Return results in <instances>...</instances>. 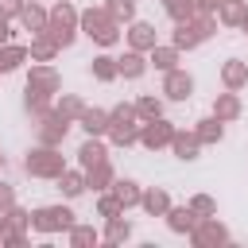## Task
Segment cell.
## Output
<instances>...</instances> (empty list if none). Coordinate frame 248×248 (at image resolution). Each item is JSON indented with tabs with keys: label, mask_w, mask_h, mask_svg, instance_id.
Here are the masks:
<instances>
[{
	"label": "cell",
	"mask_w": 248,
	"mask_h": 248,
	"mask_svg": "<svg viewBox=\"0 0 248 248\" xmlns=\"http://www.w3.org/2000/svg\"><path fill=\"white\" fill-rule=\"evenodd\" d=\"M155 43H159V39H155V27H151V23H143V19H132V27H128V46L147 54Z\"/></svg>",
	"instance_id": "obj_15"
},
{
	"label": "cell",
	"mask_w": 248,
	"mask_h": 248,
	"mask_svg": "<svg viewBox=\"0 0 248 248\" xmlns=\"http://www.w3.org/2000/svg\"><path fill=\"white\" fill-rule=\"evenodd\" d=\"M116 66H120V78H143V70H147L151 62H147L143 50H132V46H128V50L116 58Z\"/></svg>",
	"instance_id": "obj_19"
},
{
	"label": "cell",
	"mask_w": 248,
	"mask_h": 248,
	"mask_svg": "<svg viewBox=\"0 0 248 248\" xmlns=\"http://www.w3.org/2000/svg\"><path fill=\"white\" fill-rule=\"evenodd\" d=\"M244 16H248V0H221V8H217V23H225V27H240Z\"/></svg>",
	"instance_id": "obj_23"
},
{
	"label": "cell",
	"mask_w": 248,
	"mask_h": 248,
	"mask_svg": "<svg viewBox=\"0 0 248 248\" xmlns=\"http://www.w3.org/2000/svg\"><path fill=\"white\" fill-rule=\"evenodd\" d=\"M170 151H174V159H182V163H190V159H198V151H202V140L194 136V132H174V140H170Z\"/></svg>",
	"instance_id": "obj_17"
},
{
	"label": "cell",
	"mask_w": 248,
	"mask_h": 248,
	"mask_svg": "<svg viewBox=\"0 0 248 248\" xmlns=\"http://www.w3.org/2000/svg\"><path fill=\"white\" fill-rule=\"evenodd\" d=\"M194 136L202 140V147H205V143H221V136H225V120L205 116V120H198V124H194Z\"/></svg>",
	"instance_id": "obj_27"
},
{
	"label": "cell",
	"mask_w": 248,
	"mask_h": 248,
	"mask_svg": "<svg viewBox=\"0 0 248 248\" xmlns=\"http://www.w3.org/2000/svg\"><path fill=\"white\" fill-rule=\"evenodd\" d=\"M19 23H23V31L43 35V31H46V23H50V12H46V8H39L35 0H27V4H23V12H19Z\"/></svg>",
	"instance_id": "obj_12"
},
{
	"label": "cell",
	"mask_w": 248,
	"mask_h": 248,
	"mask_svg": "<svg viewBox=\"0 0 248 248\" xmlns=\"http://www.w3.org/2000/svg\"><path fill=\"white\" fill-rule=\"evenodd\" d=\"M31 62H54V54H58V43L50 39V35H31Z\"/></svg>",
	"instance_id": "obj_28"
},
{
	"label": "cell",
	"mask_w": 248,
	"mask_h": 248,
	"mask_svg": "<svg viewBox=\"0 0 248 248\" xmlns=\"http://www.w3.org/2000/svg\"><path fill=\"white\" fill-rule=\"evenodd\" d=\"M27 58H31V50H27V46H19V43H4V46H0V74L19 70Z\"/></svg>",
	"instance_id": "obj_24"
},
{
	"label": "cell",
	"mask_w": 248,
	"mask_h": 248,
	"mask_svg": "<svg viewBox=\"0 0 248 248\" xmlns=\"http://www.w3.org/2000/svg\"><path fill=\"white\" fill-rule=\"evenodd\" d=\"M97 240H101V232H97L93 225H74V229H70V244H74V248H89V244H97Z\"/></svg>",
	"instance_id": "obj_37"
},
{
	"label": "cell",
	"mask_w": 248,
	"mask_h": 248,
	"mask_svg": "<svg viewBox=\"0 0 248 248\" xmlns=\"http://www.w3.org/2000/svg\"><path fill=\"white\" fill-rule=\"evenodd\" d=\"M4 232H8V213H0V240H4Z\"/></svg>",
	"instance_id": "obj_45"
},
{
	"label": "cell",
	"mask_w": 248,
	"mask_h": 248,
	"mask_svg": "<svg viewBox=\"0 0 248 248\" xmlns=\"http://www.w3.org/2000/svg\"><path fill=\"white\" fill-rule=\"evenodd\" d=\"M78 124L85 128V136H108V112L105 108H81Z\"/></svg>",
	"instance_id": "obj_21"
},
{
	"label": "cell",
	"mask_w": 248,
	"mask_h": 248,
	"mask_svg": "<svg viewBox=\"0 0 248 248\" xmlns=\"http://www.w3.org/2000/svg\"><path fill=\"white\" fill-rule=\"evenodd\" d=\"M105 8H108V16L116 23H132L136 19V0H105Z\"/></svg>",
	"instance_id": "obj_35"
},
{
	"label": "cell",
	"mask_w": 248,
	"mask_h": 248,
	"mask_svg": "<svg viewBox=\"0 0 248 248\" xmlns=\"http://www.w3.org/2000/svg\"><path fill=\"white\" fill-rule=\"evenodd\" d=\"M221 85L240 93V89L248 85V62H240V58H229V62H221Z\"/></svg>",
	"instance_id": "obj_13"
},
{
	"label": "cell",
	"mask_w": 248,
	"mask_h": 248,
	"mask_svg": "<svg viewBox=\"0 0 248 248\" xmlns=\"http://www.w3.org/2000/svg\"><path fill=\"white\" fill-rule=\"evenodd\" d=\"M112 194L120 198V205H124V209H132V205H140V198H143V190H140V182H132V178H116V182H112Z\"/></svg>",
	"instance_id": "obj_29"
},
{
	"label": "cell",
	"mask_w": 248,
	"mask_h": 248,
	"mask_svg": "<svg viewBox=\"0 0 248 248\" xmlns=\"http://www.w3.org/2000/svg\"><path fill=\"white\" fill-rule=\"evenodd\" d=\"M186 205H190V209H194L198 217H213V213H217V202H213L209 194H194V198H190Z\"/></svg>",
	"instance_id": "obj_39"
},
{
	"label": "cell",
	"mask_w": 248,
	"mask_h": 248,
	"mask_svg": "<svg viewBox=\"0 0 248 248\" xmlns=\"http://www.w3.org/2000/svg\"><path fill=\"white\" fill-rule=\"evenodd\" d=\"M105 240H108V244H124V240H132V225H128L124 217H108V225H105Z\"/></svg>",
	"instance_id": "obj_33"
},
{
	"label": "cell",
	"mask_w": 248,
	"mask_h": 248,
	"mask_svg": "<svg viewBox=\"0 0 248 248\" xmlns=\"http://www.w3.org/2000/svg\"><path fill=\"white\" fill-rule=\"evenodd\" d=\"M4 43H12V19L8 16H0V46Z\"/></svg>",
	"instance_id": "obj_43"
},
{
	"label": "cell",
	"mask_w": 248,
	"mask_h": 248,
	"mask_svg": "<svg viewBox=\"0 0 248 248\" xmlns=\"http://www.w3.org/2000/svg\"><path fill=\"white\" fill-rule=\"evenodd\" d=\"M54 182H58V190H62L66 198H78V194H85V190H89V182H85V170H70V167H66V170H62Z\"/></svg>",
	"instance_id": "obj_25"
},
{
	"label": "cell",
	"mask_w": 248,
	"mask_h": 248,
	"mask_svg": "<svg viewBox=\"0 0 248 248\" xmlns=\"http://www.w3.org/2000/svg\"><path fill=\"white\" fill-rule=\"evenodd\" d=\"M174 132H178V128H174L167 116H155V120H143V124H140V143H143L147 151H159V147H170Z\"/></svg>",
	"instance_id": "obj_8"
},
{
	"label": "cell",
	"mask_w": 248,
	"mask_h": 248,
	"mask_svg": "<svg viewBox=\"0 0 248 248\" xmlns=\"http://www.w3.org/2000/svg\"><path fill=\"white\" fill-rule=\"evenodd\" d=\"M213 31H217V19H213V12H194L190 19H178V23H174V35H170V43H174L178 50H194V46H198V43H205Z\"/></svg>",
	"instance_id": "obj_2"
},
{
	"label": "cell",
	"mask_w": 248,
	"mask_h": 248,
	"mask_svg": "<svg viewBox=\"0 0 248 248\" xmlns=\"http://www.w3.org/2000/svg\"><path fill=\"white\" fill-rule=\"evenodd\" d=\"M85 182H89V190H97V194H105V190H112V182H116V174H112V163L105 159V163H97V167H89V170H85Z\"/></svg>",
	"instance_id": "obj_22"
},
{
	"label": "cell",
	"mask_w": 248,
	"mask_h": 248,
	"mask_svg": "<svg viewBox=\"0 0 248 248\" xmlns=\"http://www.w3.org/2000/svg\"><path fill=\"white\" fill-rule=\"evenodd\" d=\"M240 27H244V31H248V16H244V23H240Z\"/></svg>",
	"instance_id": "obj_46"
},
{
	"label": "cell",
	"mask_w": 248,
	"mask_h": 248,
	"mask_svg": "<svg viewBox=\"0 0 248 248\" xmlns=\"http://www.w3.org/2000/svg\"><path fill=\"white\" fill-rule=\"evenodd\" d=\"M194 93V78L186 70H167L163 74V97L167 101H190Z\"/></svg>",
	"instance_id": "obj_11"
},
{
	"label": "cell",
	"mask_w": 248,
	"mask_h": 248,
	"mask_svg": "<svg viewBox=\"0 0 248 248\" xmlns=\"http://www.w3.org/2000/svg\"><path fill=\"white\" fill-rule=\"evenodd\" d=\"M190 244L194 248H217V244H229V229L213 217H198V225L190 229Z\"/></svg>",
	"instance_id": "obj_7"
},
{
	"label": "cell",
	"mask_w": 248,
	"mask_h": 248,
	"mask_svg": "<svg viewBox=\"0 0 248 248\" xmlns=\"http://www.w3.org/2000/svg\"><path fill=\"white\" fill-rule=\"evenodd\" d=\"M27 85L39 89V93H46V97L62 93V78H58V70H54L50 62H35V66L27 70Z\"/></svg>",
	"instance_id": "obj_9"
},
{
	"label": "cell",
	"mask_w": 248,
	"mask_h": 248,
	"mask_svg": "<svg viewBox=\"0 0 248 248\" xmlns=\"http://www.w3.org/2000/svg\"><path fill=\"white\" fill-rule=\"evenodd\" d=\"M16 205V186L12 182H0V213H8Z\"/></svg>",
	"instance_id": "obj_41"
},
{
	"label": "cell",
	"mask_w": 248,
	"mask_h": 248,
	"mask_svg": "<svg viewBox=\"0 0 248 248\" xmlns=\"http://www.w3.org/2000/svg\"><path fill=\"white\" fill-rule=\"evenodd\" d=\"M108 159V147L101 143V136H89L81 147H78V163H81V170H89V167H97V163H105Z\"/></svg>",
	"instance_id": "obj_18"
},
{
	"label": "cell",
	"mask_w": 248,
	"mask_h": 248,
	"mask_svg": "<svg viewBox=\"0 0 248 248\" xmlns=\"http://www.w3.org/2000/svg\"><path fill=\"white\" fill-rule=\"evenodd\" d=\"M78 221H74V209L70 205H39L31 209V229L35 232H70Z\"/></svg>",
	"instance_id": "obj_6"
},
{
	"label": "cell",
	"mask_w": 248,
	"mask_h": 248,
	"mask_svg": "<svg viewBox=\"0 0 248 248\" xmlns=\"http://www.w3.org/2000/svg\"><path fill=\"white\" fill-rule=\"evenodd\" d=\"M240 112H244V105H240V93H236V89L217 93V101H213V116H217V120H225V124H229V120H236Z\"/></svg>",
	"instance_id": "obj_14"
},
{
	"label": "cell",
	"mask_w": 248,
	"mask_h": 248,
	"mask_svg": "<svg viewBox=\"0 0 248 248\" xmlns=\"http://www.w3.org/2000/svg\"><path fill=\"white\" fill-rule=\"evenodd\" d=\"M108 140H112L116 147L140 143V112H136V105H116V108H108Z\"/></svg>",
	"instance_id": "obj_4"
},
{
	"label": "cell",
	"mask_w": 248,
	"mask_h": 248,
	"mask_svg": "<svg viewBox=\"0 0 248 248\" xmlns=\"http://www.w3.org/2000/svg\"><path fill=\"white\" fill-rule=\"evenodd\" d=\"M8 229L27 232V229H31V213H27V209H19V205H12V209H8Z\"/></svg>",
	"instance_id": "obj_40"
},
{
	"label": "cell",
	"mask_w": 248,
	"mask_h": 248,
	"mask_svg": "<svg viewBox=\"0 0 248 248\" xmlns=\"http://www.w3.org/2000/svg\"><path fill=\"white\" fill-rule=\"evenodd\" d=\"M78 31H85L97 46H112V43H120V23L108 16L105 4H101V8H85L81 19H78Z\"/></svg>",
	"instance_id": "obj_1"
},
{
	"label": "cell",
	"mask_w": 248,
	"mask_h": 248,
	"mask_svg": "<svg viewBox=\"0 0 248 248\" xmlns=\"http://www.w3.org/2000/svg\"><path fill=\"white\" fill-rule=\"evenodd\" d=\"M163 12L178 23V19H190V16L198 12V4H194V0H163Z\"/></svg>",
	"instance_id": "obj_38"
},
{
	"label": "cell",
	"mask_w": 248,
	"mask_h": 248,
	"mask_svg": "<svg viewBox=\"0 0 248 248\" xmlns=\"http://www.w3.org/2000/svg\"><path fill=\"white\" fill-rule=\"evenodd\" d=\"M136 112H140V120H155V116H163V97L143 93V97L136 101Z\"/></svg>",
	"instance_id": "obj_34"
},
{
	"label": "cell",
	"mask_w": 248,
	"mask_h": 248,
	"mask_svg": "<svg viewBox=\"0 0 248 248\" xmlns=\"http://www.w3.org/2000/svg\"><path fill=\"white\" fill-rule=\"evenodd\" d=\"M23 4H27V0H0V16H8V19H19Z\"/></svg>",
	"instance_id": "obj_42"
},
{
	"label": "cell",
	"mask_w": 248,
	"mask_h": 248,
	"mask_svg": "<svg viewBox=\"0 0 248 248\" xmlns=\"http://www.w3.org/2000/svg\"><path fill=\"white\" fill-rule=\"evenodd\" d=\"M89 74H93L97 81H116V78H120V66H116V58H108V54H97V58L89 62Z\"/></svg>",
	"instance_id": "obj_30"
},
{
	"label": "cell",
	"mask_w": 248,
	"mask_h": 248,
	"mask_svg": "<svg viewBox=\"0 0 248 248\" xmlns=\"http://www.w3.org/2000/svg\"><path fill=\"white\" fill-rule=\"evenodd\" d=\"M81 108H85V105H81V97H78V93H62V97L54 101V112H58V116H66V120H74V124H78Z\"/></svg>",
	"instance_id": "obj_32"
},
{
	"label": "cell",
	"mask_w": 248,
	"mask_h": 248,
	"mask_svg": "<svg viewBox=\"0 0 248 248\" xmlns=\"http://www.w3.org/2000/svg\"><path fill=\"white\" fill-rule=\"evenodd\" d=\"M178 54H182V50H178L174 43H167V46H163V43H155V46L147 50V62H151L155 70H163V74H167V70H178Z\"/></svg>",
	"instance_id": "obj_16"
},
{
	"label": "cell",
	"mask_w": 248,
	"mask_h": 248,
	"mask_svg": "<svg viewBox=\"0 0 248 248\" xmlns=\"http://www.w3.org/2000/svg\"><path fill=\"white\" fill-rule=\"evenodd\" d=\"M23 170H27L31 178H58V174L66 170V159H62V151H58V147L39 143V147H31V151H27Z\"/></svg>",
	"instance_id": "obj_5"
},
{
	"label": "cell",
	"mask_w": 248,
	"mask_h": 248,
	"mask_svg": "<svg viewBox=\"0 0 248 248\" xmlns=\"http://www.w3.org/2000/svg\"><path fill=\"white\" fill-rule=\"evenodd\" d=\"M120 213H124L120 198H116L112 190H105V194L97 198V217H105V221H108V217H120Z\"/></svg>",
	"instance_id": "obj_36"
},
{
	"label": "cell",
	"mask_w": 248,
	"mask_h": 248,
	"mask_svg": "<svg viewBox=\"0 0 248 248\" xmlns=\"http://www.w3.org/2000/svg\"><path fill=\"white\" fill-rule=\"evenodd\" d=\"M78 19H81V12H78L70 0H58V4L50 8V23H46L43 35H50V39L58 43V50H62V46H70V43L78 39Z\"/></svg>",
	"instance_id": "obj_3"
},
{
	"label": "cell",
	"mask_w": 248,
	"mask_h": 248,
	"mask_svg": "<svg viewBox=\"0 0 248 248\" xmlns=\"http://www.w3.org/2000/svg\"><path fill=\"white\" fill-rule=\"evenodd\" d=\"M23 108L39 120V116H43V112H50L54 105H50V97H46V93H39V89H31V85H27V89H23Z\"/></svg>",
	"instance_id": "obj_31"
},
{
	"label": "cell",
	"mask_w": 248,
	"mask_h": 248,
	"mask_svg": "<svg viewBox=\"0 0 248 248\" xmlns=\"http://www.w3.org/2000/svg\"><path fill=\"white\" fill-rule=\"evenodd\" d=\"M198 4V12H217L221 8V0H194Z\"/></svg>",
	"instance_id": "obj_44"
},
{
	"label": "cell",
	"mask_w": 248,
	"mask_h": 248,
	"mask_svg": "<svg viewBox=\"0 0 248 248\" xmlns=\"http://www.w3.org/2000/svg\"><path fill=\"white\" fill-rule=\"evenodd\" d=\"M167 225H170V232H190L198 225V213L190 205H170L167 209Z\"/></svg>",
	"instance_id": "obj_26"
},
{
	"label": "cell",
	"mask_w": 248,
	"mask_h": 248,
	"mask_svg": "<svg viewBox=\"0 0 248 248\" xmlns=\"http://www.w3.org/2000/svg\"><path fill=\"white\" fill-rule=\"evenodd\" d=\"M140 205H143V213H151V217H167V209H170V194H167L163 186H151V190H143Z\"/></svg>",
	"instance_id": "obj_20"
},
{
	"label": "cell",
	"mask_w": 248,
	"mask_h": 248,
	"mask_svg": "<svg viewBox=\"0 0 248 248\" xmlns=\"http://www.w3.org/2000/svg\"><path fill=\"white\" fill-rule=\"evenodd\" d=\"M0 167H4V155H0Z\"/></svg>",
	"instance_id": "obj_47"
},
{
	"label": "cell",
	"mask_w": 248,
	"mask_h": 248,
	"mask_svg": "<svg viewBox=\"0 0 248 248\" xmlns=\"http://www.w3.org/2000/svg\"><path fill=\"white\" fill-rule=\"evenodd\" d=\"M70 124H74V120H66V116H58L54 108H50V112H43V116H39V143H50V147H62V140H66V132H70Z\"/></svg>",
	"instance_id": "obj_10"
}]
</instances>
